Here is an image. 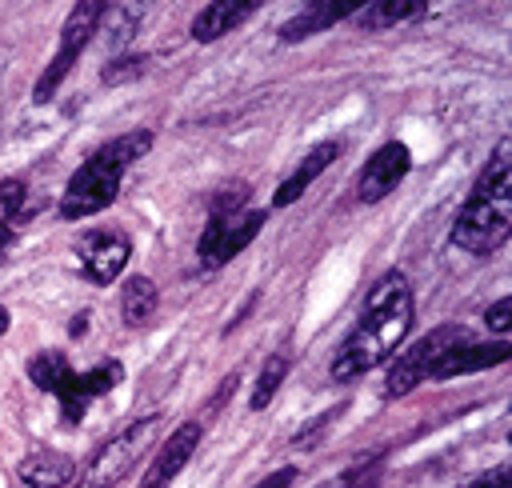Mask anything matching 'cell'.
Returning <instances> with one entry per match:
<instances>
[{
  "label": "cell",
  "mask_w": 512,
  "mask_h": 488,
  "mask_svg": "<svg viewBox=\"0 0 512 488\" xmlns=\"http://www.w3.org/2000/svg\"><path fill=\"white\" fill-rule=\"evenodd\" d=\"M412 320H416V304H412L408 276L392 268V272H384L372 284L356 328L336 348V356H332V380L336 384H348V380L372 372L376 364H384L404 344V336L412 332Z\"/></svg>",
  "instance_id": "cell-1"
},
{
  "label": "cell",
  "mask_w": 512,
  "mask_h": 488,
  "mask_svg": "<svg viewBox=\"0 0 512 488\" xmlns=\"http://www.w3.org/2000/svg\"><path fill=\"white\" fill-rule=\"evenodd\" d=\"M512 232V144L500 140L472 184V196L456 212L452 244L468 256H492Z\"/></svg>",
  "instance_id": "cell-2"
},
{
  "label": "cell",
  "mask_w": 512,
  "mask_h": 488,
  "mask_svg": "<svg viewBox=\"0 0 512 488\" xmlns=\"http://www.w3.org/2000/svg\"><path fill=\"white\" fill-rule=\"evenodd\" d=\"M152 148V132L148 128H132L124 136H112L108 144H100L68 180L64 196H60V216L64 220H84L104 212L116 196H120V180L128 172V164H136L144 152Z\"/></svg>",
  "instance_id": "cell-3"
},
{
  "label": "cell",
  "mask_w": 512,
  "mask_h": 488,
  "mask_svg": "<svg viewBox=\"0 0 512 488\" xmlns=\"http://www.w3.org/2000/svg\"><path fill=\"white\" fill-rule=\"evenodd\" d=\"M268 212L264 208H252L248 204V184H228L220 188V196L212 200L208 208V220H204V232L196 240V260L204 272H216L224 268L232 256H240L264 228Z\"/></svg>",
  "instance_id": "cell-4"
},
{
  "label": "cell",
  "mask_w": 512,
  "mask_h": 488,
  "mask_svg": "<svg viewBox=\"0 0 512 488\" xmlns=\"http://www.w3.org/2000/svg\"><path fill=\"white\" fill-rule=\"evenodd\" d=\"M156 436H160V412L132 420L128 428H120L112 440H104V444L92 452V460H88L84 472L72 480V488H116V484L128 476V468L152 448Z\"/></svg>",
  "instance_id": "cell-5"
},
{
  "label": "cell",
  "mask_w": 512,
  "mask_h": 488,
  "mask_svg": "<svg viewBox=\"0 0 512 488\" xmlns=\"http://www.w3.org/2000/svg\"><path fill=\"white\" fill-rule=\"evenodd\" d=\"M468 340H472V332H468L464 324H440V328H432V332L420 336L408 352H400V356L392 360V368H388V376H384V396H388V400L408 396L416 384L432 380V368H436L452 348H460V344H468Z\"/></svg>",
  "instance_id": "cell-6"
},
{
  "label": "cell",
  "mask_w": 512,
  "mask_h": 488,
  "mask_svg": "<svg viewBox=\"0 0 512 488\" xmlns=\"http://www.w3.org/2000/svg\"><path fill=\"white\" fill-rule=\"evenodd\" d=\"M104 8H108V4H100V0H80V4L68 12V20H64V28H60L56 56L44 64V72H40V80H36V88H32V100H36V104H48V100L56 96V88L64 84V76L76 68L80 52H84L88 40L100 32Z\"/></svg>",
  "instance_id": "cell-7"
},
{
  "label": "cell",
  "mask_w": 512,
  "mask_h": 488,
  "mask_svg": "<svg viewBox=\"0 0 512 488\" xmlns=\"http://www.w3.org/2000/svg\"><path fill=\"white\" fill-rule=\"evenodd\" d=\"M128 256H132V240H128L124 232H116V228H92V232H84V236L76 240L80 276H84L88 284H96V288L112 284V280L124 272Z\"/></svg>",
  "instance_id": "cell-8"
},
{
  "label": "cell",
  "mask_w": 512,
  "mask_h": 488,
  "mask_svg": "<svg viewBox=\"0 0 512 488\" xmlns=\"http://www.w3.org/2000/svg\"><path fill=\"white\" fill-rule=\"evenodd\" d=\"M408 168H412V152H408L404 140L380 144V148L364 160V168H360L356 200H360V204H380L388 192H396V184L408 176Z\"/></svg>",
  "instance_id": "cell-9"
},
{
  "label": "cell",
  "mask_w": 512,
  "mask_h": 488,
  "mask_svg": "<svg viewBox=\"0 0 512 488\" xmlns=\"http://www.w3.org/2000/svg\"><path fill=\"white\" fill-rule=\"evenodd\" d=\"M120 380H124L120 360H100V364L88 368V372H76V368H72V376H68V380L60 384V392H56V400H60V420H64V424H80L84 408H88L96 396L112 392Z\"/></svg>",
  "instance_id": "cell-10"
},
{
  "label": "cell",
  "mask_w": 512,
  "mask_h": 488,
  "mask_svg": "<svg viewBox=\"0 0 512 488\" xmlns=\"http://www.w3.org/2000/svg\"><path fill=\"white\" fill-rule=\"evenodd\" d=\"M200 436H204V428H200L196 420L176 424V432L160 444V452L152 456V464H148V472L140 476L136 488H168V484L184 472V464L192 460V452L200 448Z\"/></svg>",
  "instance_id": "cell-11"
},
{
  "label": "cell",
  "mask_w": 512,
  "mask_h": 488,
  "mask_svg": "<svg viewBox=\"0 0 512 488\" xmlns=\"http://www.w3.org/2000/svg\"><path fill=\"white\" fill-rule=\"evenodd\" d=\"M356 0H312V4H304L296 16H288L280 28H276V36L284 40V44H300V40H308V36H316V32H328L332 24H340V20H352L356 16Z\"/></svg>",
  "instance_id": "cell-12"
},
{
  "label": "cell",
  "mask_w": 512,
  "mask_h": 488,
  "mask_svg": "<svg viewBox=\"0 0 512 488\" xmlns=\"http://www.w3.org/2000/svg\"><path fill=\"white\" fill-rule=\"evenodd\" d=\"M512 356V344L504 340V336H496V340H484V344H476V340H468V344H460V348H452L436 368H432V380H452V376H468V372H484V368H496V364H504Z\"/></svg>",
  "instance_id": "cell-13"
},
{
  "label": "cell",
  "mask_w": 512,
  "mask_h": 488,
  "mask_svg": "<svg viewBox=\"0 0 512 488\" xmlns=\"http://www.w3.org/2000/svg\"><path fill=\"white\" fill-rule=\"evenodd\" d=\"M16 476L24 488H68L76 480V464H72V456L56 452V448H36L20 460Z\"/></svg>",
  "instance_id": "cell-14"
},
{
  "label": "cell",
  "mask_w": 512,
  "mask_h": 488,
  "mask_svg": "<svg viewBox=\"0 0 512 488\" xmlns=\"http://www.w3.org/2000/svg\"><path fill=\"white\" fill-rule=\"evenodd\" d=\"M252 12H256V0H212V4H204L192 16V28L188 32H192L196 44H212L224 32H232L236 24H244Z\"/></svg>",
  "instance_id": "cell-15"
},
{
  "label": "cell",
  "mask_w": 512,
  "mask_h": 488,
  "mask_svg": "<svg viewBox=\"0 0 512 488\" xmlns=\"http://www.w3.org/2000/svg\"><path fill=\"white\" fill-rule=\"evenodd\" d=\"M336 156H340V144H336V140L316 144V148H312V152L292 168V176H288V180H280V188L272 192V208H288V204H296V200L308 192V184H312V180H316V176H320Z\"/></svg>",
  "instance_id": "cell-16"
},
{
  "label": "cell",
  "mask_w": 512,
  "mask_h": 488,
  "mask_svg": "<svg viewBox=\"0 0 512 488\" xmlns=\"http://www.w3.org/2000/svg\"><path fill=\"white\" fill-rule=\"evenodd\" d=\"M424 12H428L424 0H372V4H360L352 20L364 32H380V28H392V24H404V20H420Z\"/></svg>",
  "instance_id": "cell-17"
},
{
  "label": "cell",
  "mask_w": 512,
  "mask_h": 488,
  "mask_svg": "<svg viewBox=\"0 0 512 488\" xmlns=\"http://www.w3.org/2000/svg\"><path fill=\"white\" fill-rule=\"evenodd\" d=\"M160 308V288L148 280V276H128L124 288H120V316L128 328H140L156 316Z\"/></svg>",
  "instance_id": "cell-18"
},
{
  "label": "cell",
  "mask_w": 512,
  "mask_h": 488,
  "mask_svg": "<svg viewBox=\"0 0 512 488\" xmlns=\"http://www.w3.org/2000/svg\"><path fill=\"white\" fill-rule=\"evenodd\" d=\"M72 376V364H68V356L64 352H56V348H44V352H36L32 360H28V380L40 388V392H60V384Z\"/></svg>",
  "instance_id": "cell-19"
},
{
  "label": "cell",
  "mask_w": 512,
  "mask_h": 488,
  "mask_svg": "<svg viewBox=\"0 0 512 488\" xmlns=\"http://www.w3.org/2000/svg\"><path fill=\"white\" fill-rule=\"evenodd\" d=\"M288 352H272L264 364H260V372H256V384H252V396H248V408L252 412H260V408H268L272 404V396L280 392V384H284V376H288Z\"/></svg>",
  "instance_id": "cell-20"
},
{
  "label": "cell",
  "mask_w": 512,
  "mask_h": 488,
  "mask_svg": "<svg viewBox=\"0 0 512 488\" xmlns=\"http://www.w3.org/2000/svg\"><path fill=\"white\" fill-rule=\"evenodd\" d=\"M380 472H384V452H372V456L356 460L352 468L336 472L332 480H324L320 488H372V484L380 480Z\"/></svg>",
  "instance_id": "cell-21"
},
{
  "label": "cell",
  "mask_w": 512,
  "mask_h": 488,
  "mask_svg": "<svg viewBox=\"0 0 512 488\" xmlns=\"http://www.w3.org/2000/svg\"><path fill=\"white\" fill-rule=\"evenodd\" d=\"M144 72H148V56H140V52H120V56H112V60L100 68V80H104L108 88H116V84L140 80Z\"/></svg>",
  "instance_id": "cell-22"
},
{
  "label": "cell",
  "mask_w": 512,
  "mask_h": 488,
  "mask_svg": "<svg viewBox=\"0 0 512 488\" xmlns=\"http://www.w3.org/2000/svg\"><path fill=\"white\" fill-rule=\"evenodd\" d=\"M136 24H140V12L136 8H104V20H100V28L108 32V44L120 48V52L136 36Z\"/></svg>",
  "instance_id": "cell-23"
},
{
  "label": "cell",
  "mask_w": 512,
  "mask_h": 488,
  "mask_svg": "<svg viewBox=\"0 0 512 488\" xmlns=\"http://www.w3.org/2000/svg\"><path fill=\"white\" fill-rule=\"evenodd\" d=\"M24 196H28L24 180H0V224L24 216Z\"/></svg>",
  "instance_id": "cell-24"
},
{
  "label": "cell",
  "mask_w": 512,
  "mask_h": 488,
  "mask_svg": "<svg viewBox=\"0 0 512 488\" xmlns=\"http://www.w3.org/2000/svg\"><path fill=\"white\" fill-rule=\"evenodd\" d=\"M484 324H488V332L492 336H504L508 328H512V300L504 296V300H496L488 312H484Z\"/></svg>",
  "instance_id": "cell-25"
},
{
  "label": "cell",
  "mask_w": 512,
  "mask_h": 488,
  "mask_svg": "<svg viewBox=\"0 0 512 488\" xmlns=\"http://www.w3.org/2000/svg\"><path fill=\"white\" fill-rule=\"evenodd\" d=\"M336 416H340V408H332V412H324V416H320L316 424H308V428H304V432L296 436V444H300V448H308V444H312L316 436H324V428H328V424H332Z\"/></svg>",
  "instance_id": "cell-26"
},
{
  "label": "cell",
  "mask_w": 512,
  "mask_h": 488,
  "mask_svg": "<svg viewBox=\"0 0 512 488\" xmlns=\"http://www.w3.org/2000/svg\"><path fill=\"white\" fill-rule=\"evenodd\" d=\"M500 484H508V468H504V464L492 468V472H484V476H476V480L464 484V488H500Z\"/></svg>",
  "instance_id": "cell-27"
},
{
  "label": "cell",
  "mask_w": 512,
  "mask_h": 488,
  "mask_svg": "<svg viewBox=\"0 0 512 488\" xmlns=\"http://www.w3.org/2000/svg\"><path fill=\"white\" fill-rule=\"evenodd\" d=\"M292 480H296V468L288 464V468H276V472H268V476H264L256 488H288Z\"/></svg>",
  "instance_id": "cell-28"
},
{
  "label": "cell",
  "mask_w": 512,
  "mask_h": 488,
  "mask_svg": "<svg viewBox=\"0 0 512 488\" xmlns=\"http://www.w3.org/2000/svg\"><path fill=\"white\" fill-rule=\"evenodd\" d=\"M12 240H16V236H12V224H0V260L8 256V248H12Z\"/></svg>",
  "instance_id": "cell-29"
},
{
  "label": "cell",
  "mask_w": 512,
  "mask_h": 488,
  "mask_svg": "<svg viewBox=\"0 0 512 488\" xmlns=\"http://www.w3.org/2000/svg\"><path fill=\"white\" fill-rule=\"evenodd\" d=\"M8 324H12V316H8V308H4V304H0V336H4V332H8Z\"/></svg>",
  "instance_id": "cell-30"
},
{
  "label": "cell",
  "mask_w": 512,
  "mask_h": 488,
  "mask_svg": "<svg viewBox=\"0 0 512 488\" xmlns=\"http://www.w3.org/2000/svg\"><path fill=\"white\" fill-rule=\"evenodd\" d=\"M500 488H512V484H500Z\"/></svg>",
  "instance_id": "cell-31"
}]
</instances>
